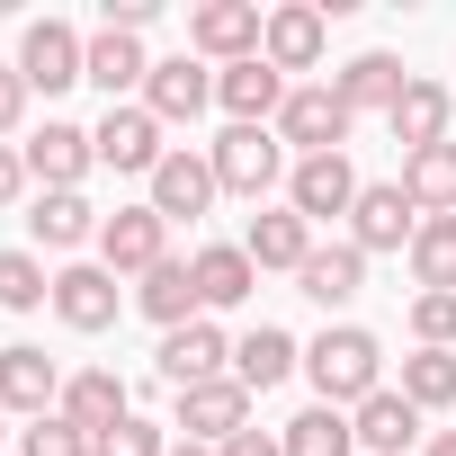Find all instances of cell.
I'll return each instance as SVG.
<instances>
[{"instance_id": "obj_32", "label": "cell", "mask_w": 456, "mask_h": 456, "mask_svg": "<svg viewBox=\"0 0 456 456\" xmlns=\"http://www.w3.org/2000/svg\"><path fill=\"white\" fill-rule=\"evenodd\" d=\"M403 403L411 411H456V349H411L403 358Z\"/></svg>"}, {"instance_id": "obj_29", "label": "cell", "mask_w": 456, "mask_h": 456, "mask_svg": "<svg viewBox=\"0 0 456 456\" xmlns=\"http://www.w3.org/2000/svg\"><path fill=\"white\" fill-rule=\"evenodd\" d=\"M349 429H358V447H367V456H403V447L420 438V411L403 403V385H385V394H367V403L349 411Z\"/></svg>"}, {"instance_id": "obj_44", "label": "cell", "mask_w": 456, "mask_h": 456, "mask_svg": "<svg viewBox=\"0 0 456 456\" xmlns=\"http://www.w3.org/2000/svg\"><path fill=\"white\" fill-rule=\"evenodd\" d=\"M0 438H10V411H0Z\"/></svg>"}, {"instance_id": "obj_5", "label": "cell", "mask_w": 456, "mask_h": 456, "mask_svg": "<svg viewBox=\"0 0 456 456\" xmlns=\"http://www.w3.org/2000/svg\"><path fill=\"white\" fill-rule=\"evenodd\" d=\"M170 126L143 108V99H126V108H108L99 126H90V143H99V170H117V179H152L161 161H170V143H161Z\"/></svg>"}, {"instance_id": "obj_14", "label": "cell", "mask_w": 456, "mask_h": 456, "mask_svg": "<svg viewBox=\"0 0 456 456\" xmlns=\"http://www.w3.org/2000/svg\"><path fill=\"white\" fill-rule=\"evenodd\" d=\"M19 152H28V179H37V188H81V179L99 170V143H90V126H72V117H45Z\"/></svg>"}, {"instance_id": "obj_40", "label": "cell", "mask_w": 456, "mask_h": 456, "mask_svg": "<svg viewBox=\"0 0 456 456\" xmlns=\"http://www.w3.org/2000/svg\"><path fill=\"white\" fill-rule=\"evenodd\" d=\"M28 188H37V179H28V152H19V143H0V206H19Z\"/></svg>"}, {"instance_id": "obj_23", "label": "cell", "mask_w": 456, "mask_h": 456, "mask_svg": "<svg viewBox=\"0 0 456 456\" xmlns=\"http://www.w3.org/2000/svg\"><path fill=\"white\" fill-rule=\"evenodd\" d=\"M99 206L81 197V188H37V206H28V242L37 251H81V242H99Z\"/></svg>"}, {"instance_id": "obj_3", "label": "cell", "mask_w": 456, "mask_h": 456, "mask_svg": "<svg viewBox=\"0 0 456 456\" xmlns=\"http://www.w3.org/2000/svg\"><path fill=\"white\" fill-rule=\"evenodd\" d=\"M349 134H358V117L340 108L331 81H296V90H287V108H278V143H287L296 161H314V152H349Z\"/></svg>"}, {"instance_id": "obj_12", "label": "cell", "mask_w": 456, "mask_h": 456, "mask_svg": "<svg viewBox=\"0 0 456 456\" xmlns=\"http://www.w3.org/2000/svg\"><path fill=\"white\" fill-rule=\"evenodd\" d=\"M411 233H420V206L403 197V179H367L349 206V242L376 260V251H411Z\"/></svg>"}, {"instance_id": "obj_7", "label": "cell", "mask_w": 456, "mask_h": 456, "mask_svg": "<svg viewBox=\"0 0 456 456\" xmlns=\"http://www.w3.org/2000/svg\"><path fill=\"white\" fill-rule=\"evenodd\" d=\"M81 63H90V37H81L72 19H28V37H19V81H28V90L63 99V90L81 81Z\"/></svg>"}, {"instance_id": "obj_33", "label": "cell", "mask_w": 456, "mask_h": 456, "mask_svg": "<svg viewBox=\"0 0 456 456\" xmlns=\"http://www.w3.org/2000/svg\"><path fill=\"white\" fill-rule=\"evenodd\" d=\"M278 438H287V456H358V429H349V411H331V403L296 411Z\"/></svg>"}, {"instance_id": "obj_16", "label": "cell", "mask_w": 456, "mask_h": 456, "mask_svg": "<svg viewBox=\"0 0 456 456\" xmlns=\"http://www.w3.org/2000/svg\"><path fill=\"white\" fill-rule=\"evenodd\" d=\"M287 90H296V81H287L269 54H251V63H224V72H215V108L233 117V126H278Z\"/></svg>"}, {"instance_id": "obj_27", "label": "cell", "mask_w": 456, "mask_h": 456, "mask_svg": "<svg viewBox=\"0 0 456 456\" xmlns=\"http://www.w3.org/2000/svg\"><path fill=\"white\" fill-rule=\"evenodd\" d=\"M134 314H143V322H161V331L197 322V314H206V305H197V260H179V251H170L161 269H143V278H134Z\"/></svg>"}, {"instance_id": "obj_21", "label": "cell", "mask_w": 456, "mask_h": 456, "mask_svg": "<svg viewBox=\"0 0 456 456\" xmlns=\"http://www.w3.org/2000/svg\"><path fill=\"white\" fill-rule=\"evenodd\" d=\"M296 296L322 305V314L358 305V296H367V251H358V242H314V260L296 269Z\"/></svg>"}, {"instance_id": "obj_13", "label": "cell", "mask_w": 456, "mask_h": 456, "mask_svg": "<svg viewBox=\"0 0 456 456\" xmlns=\"http://www.w3.org/2000/svg\"><path fill=\"white\" fill-rule=\"evenodd\" d=\"M63 403V358H45L37 340H10L0 349V411L10 420H45Z\"/></svg>"}, {"instance_id": "obj_34", "label": "cell", "mask_w": 456, "mask_h": 456, "mask_svg": "<svg viewBox=\"0 0 456 456\" xmlns=\"http://www.w3.org/2000/svg\"><path fill=\"white\" fill-rule=\"evenodd\" d=\"M37 305H54L45 251H0V314H37Z\"/></svg>"}, {"instance_id": "obj_19", "label": "cell", "mask_w": 456, "mask_h": 456, "mask_svg": "<svg viewBox=\"0 0 456 456\" xmlns=\"http://www.w3.org/2000/svg\"><path fill=\"white\" fill-rule=\"evenodd\" d=\"M81 81H90V90H108V108L143 99V81H152V54H143V37H126V28H99V37H90V63H81Z\"/></svg>"}, {"instance_id": "obj_18", "label": "cell", "mask_w": 456, "mask_h": 456, "mask_svg": "<svg viewBox=\"0 0 456 456\" xmlns=\"http://www.w3.org/2000/svg\"><path fill=\"white\" fill-rule=\"evenodd\" d=\"M322 45H331V19L314 10V0H278L269 10V37H260V54L296 81V72H322Z\"/></svg>"}, {"instance_id": "obj_8", "label": "cell", "mask_w": 456, "mask_h": 456, "mask_svg": "<svg viewBox=\"0 0 456 456\" xmlns=\"http://www.w3.org/2000/svg\"><path fill=\"white\" fill-rule=\"evenodd\" d=\"M117 314H126V278H108L99 260H63L54 269V322L63 331H117Z\"/></svg>"}, {"instance_id": "obj_20", "label": "cell", "mask_w": 456, "mask_h": 456, "mask_svg": "<svg viewBox=\"0 0 456 456\" xmlns=\"http://www.w3.org/2000/svg\"><path fill=\"white\" fill-rule=\"evenodd\" d=\"M447 126H456V90L447 81H403V99H394V117H385V134L403 143V152H429V143H447Z\"/></svg>"}, {"instance_id": "obj_39", "label": "cell", "mask_w": 456, "mask_h": 456, "mask_svg": "<svg viewBox=\"0 0 456 456\" xmlns=\"http://www.w3.org/2000/svg\"><path fill=\"white\" fill-rule=\"evenodd\" d=\"M161 19V0H99V28H126V37H143Z\"/></svg>"}, {"instance_id": "obj_25", "label": "cell", "mask_w": 456, "mask_h": 456, "mask_svg": "<svg viewBox=\"0 0 456 456\" xmlns=\"http://www.w3.org/2000/svg\"><path fill=\"white\" fill-rule=\"evenodd\" d=\"M296 367H305V349H296V331H278V322H251V331L233 340V385H242L251 403H260L269 385H287Z\"/></svg>"}, {"instance_id": "obj_38", "label": "cell", "mask_w": 456, "mask_h": 456, "mask_svg": "<svg viewBox=\"0 0 456 456\" xmlns=\"http://www.w3.org/2000/svg\"><path fill=\"white\" fill-rule=\"evenodd\" d=\"M28 99H37V90L19 81V63H0V143H10V134L28 126Z\"/></svg>"}, {"instance_id": "obj_43", "label": "cell", "mask_w": 456, "mask_h": 456, "mask_svg": "<svg viewBox=\"0 0 456 456\" xmlns=\"http://www.w3.org/2000/svg\"><path fill=\"white\" fill-rule=\"evenodd\" d=\"M170 456H215V447H197V438H170Z\"/></svg>"}, {"instance_id": "obj_9", "label": "cell", "mask_w": 456, "mask_h": 456, "mask_svg": "<svg viewBox=\"0 0 456 456\" xmlns=\"http://www.w3.org/2000/svg\"><path fill=\"white\" fill-rule=\"evenodd\" d=\"M358 161L349 152H314V161H296L287 170V206L305 215V224H349V206H358Z\"/></svg>"}, {"instance_id": "obj_37", "label": "cell", "mask_w": 456, "mask_h": 456, "mask_svg": "<svg viewBox=\"0 0 456 456\" xmlns=\"http://www.w3.org/2000/svg\"><path fill=\"white\" fill-rule=\"evenodd\" d=\"M411 340L420 349H456V296H411Z\"/></svg>"}, {"instance_id": "obj_4", "label": "cell", "mask_w": 456, "mask_h": 456, "mask_svg": "<svg viewBox=\"0 0 456 456\" xmlns=\"http://www.w3.org/2000/svg\"><path fill=\"white\" fill-rule=\"evenodd\" d=\"M260 37H269V10H260V0H197V10H188V54L197 63H251L260 54Z\"/></svg>"}, {"instance_id": "obj_1", "label": "cell", "mask_w": 456, "mask_h": 456, "mask_svg": "<svg viewBox=\"0 0 456 456\" xmlns=\"http://www.w3.org/2000/svg\"><path fill=\"white\" fill-rule=\"evenodd\" d=\"M305 385L331 411H358L367 394H385V340L367 322H331L322 340H305Z\"/></svg>"}, {"instance_id": "obj_28", "label": "cell", "mask_w": 456, "mask_h": 456, "mask_svg": "<svg viewBox=\"0 0 456 456\" xmlns=\"http://www.w3.org/2000/svg\"><path fill=\"white\" fill-rule=\"evenodd\" d=\"M188 260H197V305H206V314H233V305L260 296V269H251L242 242H206V251H188Z\"/></svg>"}, {"instance_id": "obj_24", "label": "cell", "mask_w": 456, "mask_h": 456, "mask_svg": "<svg viewBox=\"0 0 456 456\" xmlns=\"http://www.w3.org/2000/svg\"><path fill=\"white\" fill-rule=\"evenodd\" d=\"M242 251H251V269H260V278H269V269H287V278H296V269L314 260V224H305L296 206H260V215L242 224Z\"/></svg>"}, {"instance_id": "obj_11", "label": "cell", "mask_w": 456, "mask_h": 456, "mask_svg": "<svg viewBox=\"0 0 456 456\" xmlns=\"http://www.w3.org/2000/svg\"><path fill=\"white\" fill-rule=\"evenodd\" d=\"M170 429L197 438V447H224V438H242V429H251V394H242L233 376L188 385V394H170Z\"/></svg>"}, {"instance_id": "obj_6", "label": "cell", "mask_w": 456, "mask_h": 456, "mask_svg": "<svg viewBox=\"0 0 456 456\" xmlns=\"http://www.w3.org/2000/svg\"><path fill=\"white\" fill-rule=\"evenodd\" d=\"M152 367H161V385H170V394H188V385H215V376H233V340H224V322H215V314H197V322L161 331Z\"/></svg>"}, {"instance_id": "obj_17", "label": "cell", "mask_w": 456, "mask_h": 456, "mask_svg": "<svg viewBox=\"0 0 456 456\" xmlns=\"http://www.w3.org/2000/svg\"><path fill=\"white\" fill-rule=\"evenodd\" d=\"M143 108H152L161 126H197V117L215 108V63H197V54H161L152 81H143Z\"/></svg>"}, {"instance_id": "obj_10", "label": "cell", "mask_w": 456, "mask_h": 456, "mask_svg": "<svg viewBox=\"0 0 456 456\" xmlns=\"http://www.w3.org/2000/svg\"><path fill=\"white\" fill-rule=\"evenodd\" d=\"M170 260V224L152 215V197L143 206H117L108 224H99V269L108 278H143V269H161Z\"/></svg>"}, {"instance_id": "obj_36", "label": "cell", "mask_w": 456, "mask_h": 456, "mask_svg": "<svg viewBox=\"0 0 456 456\" xmlns=\"http://www.w3.org/2000/svg\"><path fill=\"white\" fill-rule=\"evenodd\" d=\"M19 456H90V429H72L63 411H45V420L19 429Z\"/></svg>"}, {"instance_id": "obj_31", "label": "cell", "mask_w": 456, "mask_h": 456, "mask_svg": "<svg viewBox=\"0 0 456 456\" xmlns=\"http://www.w3.org/2000/svg\"><path fill=\"white\" fill-rule=\"evenodd\" d=\"M403 197L420 215H456V134L429 143V152H403Z\"/></svg>"}, {"instance_id": "obj_22", "label": "cell", "mask_w": 456, "mask_h": 456, "mask_svg": "<svg viewBox=\"0 0 456 456\" xmlns=\"http://www.w3.org/2000/svg\"><path fill=\"white\" fill-rule=\"evenodd\" d=\"M54 411H63L72 429L108 438V429H117V420L134 411V394H126V376H117V367H72V376H63V403H54Z\"/></svg>"}, {"instance_id": "obj_2", "label": "cell", "mask_w": 456, "mask_h": 456, "mask_svg": "<svg viewBox=\"0 0 456 456\" xmlns=\"http://www.w3.org/2000/svg\"><path fill=\"white\" fill-rule=\"evenodd\" d=\"M206 161H215V188H224V197H251V206L296 170L287 143H278V126H224V134L206 143Z\"/></svg>"}, {"instance_id": "obj_41", "label": "cell", "mask_w": 456, "mask_h": 456, "mask_svg": "<svg viewBox=\"0 0 456 456\" xmlns=\"http://www.w3.org/2000/svg\"><path fill=\"white\" fill-rule=\"evenodd\" d=\"M215 456H287V438H269V429H242V438H224Z\"/></svg>"}, {"instance_id": "obj_35", "label": "cell", "mask_w": 456, "mask_h": 456, "mask_svg": "<svg viewBox=\"0 0 456 456\" xmlns=\"http://www.w3.org/2000/svg\"><path fill=\"white\" fill-rule=\"evenodd\" d=\"M90 456H170V420H143V411H126L108 438H90Z\"/></svg>"}, {"instance_id": "obj_15", "label": "cell", "mask_w": 456, "mask_h": 456, "mask_svg": "<svg viewBox=\"0 0 456 456\" xmlns=\"http://www.w3.org/2000/svg\"><path fill=\"white\" fill-rule=\"evenodd\" d=\"M143 188H152V215H161V224H197V215H215V197H224V188H215V161L188 152V143H170V161H161Z\"/></svg>"}, {"instance_id": "obj_26", "label": "cell", "mask_w": 456, "mask_h": 456, "mask_svg": "<svg viewBox=\"0 0 456 456\" xmlns=\"http://www.w3.org/2000/svg\"><path fill=\"white\" fill-rule=\"evenodd\" d=\"M403 81H411V72H403V54H385V45H376V54H349L331 90H340V108H349V117H394Z\"/></svg>"}, {"instance_id": "obj_30", "label": "cell", "mask_w": 456, "mask_h": 456, "mask_svg": "<svg viewBox=\"0 0 456 456\" xmlns=\"http://www.w3.org/2000/svg\"><path fill=\"white\" fill-rule=\"evenodd\" d=\"M411 287L420 296H456V215H420V233H411Z\"/></svg>"}, {"instance_id": "obj_42", "label": "cell", "mask_w": 456, "mask_h": 456, "mask_svg": "<svg viewBox=\"0 0 456 456\" xmlns=\"http://www.w3.org/2000/svg\"><path fill=\"white\" fill-rule=\"evenodd\" d=\"M420 456H456V429H429V447Z\"/></svg>"}]
</instances>
